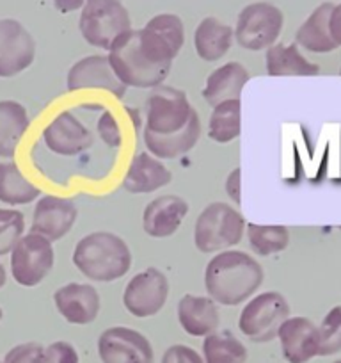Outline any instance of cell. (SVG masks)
I'll use <instances>...</instances> for the list:
<instances>
[{
    "label": "cell",
    "instance_id": "18",
    "mask_svg": "<svg viewBox=\"0 0 341 363\" xmlns=\"http://www.w3.org/2000/svg\"><path fill=\"white\" fill-rule=\"evenodd\" d=\"M189 216V203L178 194H162L149 201L142 211V230L151 239L175 235Z\"/></svg>",
    "mask_w": 341,
    "mask_h": 363
},
{
    "label": "cell",
    "instance_id": "19",
    "mask_svg": "<svg viewBox=\"0 0 341 363\" xmlns=\"http://www.w3.org/2000/svg\"><path fill=\"white\" fill-rule=\"evenodd\" d=\"M277 340L288 363H308L318 356V326L308 317H288L277 331Z\"/></svg>",
    "mask_w": 341,
    "mask_h": 363
},
{
    "label": "cell",
    "instance_id": "20",
    "mask_svg": "<svg viewBox=\"0 0 341 363\" xmlns=\"http://www.w3.org/2000/svg\"><path fill=\"white\" fill-rule=\"evenodd\" d=\"M180 328L190 337H207L219 330L221 313L217 303L208 296L185 294L176 306Z\"/></svg>",
    "mask_w": 341,
    "mask_h": 363
},
{
    "label": "cell",
    "instance_id": "43",
    "mask_svg": "<svg viewBox=\"0 0 341 363\" xmlns=\"http://www.w3.org/2000/svg\"><path fill=\"white\" fill-rule=\"evenodd\" d=\"M333 363H341V359H336V362H333Z\"/></svg>",
    "mask_w": 341,
    "mask_h": 363
},
{
    "label": "cell",
    "instance_id": "38",
    "mask_svg": "<svg viewBox=\"0 0 341 363\" xmlns=\"http://www.w3.org/2000/svg\"><path fill=\"white\" fill-rule=\"evenodd\" d=\"M224 189L229 200L235 205H240V201H242V198H240V194H242V171H240V167L229 171L224 180Z\"/></svg>",
    "mask_w": 341,
    "mask_h": 363
},
{
    "label": "cell",
    "instance_id": "15",
    "mask_svg": "<svg viewBox=\"0 0 341 363\" xmlns=\"http://www.w3.org/2000/svg\"><path fill=\"white\" fill-rule=\"evenodd\" d=\"M66 87L68 91H82V89H103L109 91L116 99H123L127 95L128 87L117 79L112 66L107 55L95 54L86 55L79 59L66 75Z\"/></svg>",
    "mask_w": 341,
    "mask_h": 363
},
{
    "label": "cell",
    "instance_id": "24",
    "mask_svg": "<svg viewBox=\"0 0 341 363\" xmlns=\"http://www.w3.org/2000/svg\"><path fill=\"white\" fill-rule=\"evenodd\" d=\"M235 43L233 27L215 16H207L194 30V50L197 57L207 62L221 61Z\"/></svg>",
    "mask_w": 341,
    "mask_h": 363
},
{
    "label": "cell",
    "instance_id": "3",
    "mask_svg": "<svg viewBox=\"0 0 341 363\" xmlns=\"http://www.w3.org/2000/svg\"><path fill=\"white\" fill-rule=\"evenodd\" d=\"M245 225L238 208L224 201H214L201 211L194 223V246L204 255L233 250L242 242Z\"/></svg>",
    "mask_w": 341,
    "mask_h": 363
},
{
    "label": "cell",
    "instance_id": "12",
    "mask_svg": "<svg viewBox=\"0 0 341 363\" xmlns=\"http://www.w3.org/2000/svg\"><path fill=\"white\" fill-rule=\"evenodd\" d=\"M102 363H153L151 342L144 333L127 326H112L102 331L96 342Z\"/></svg>",
    "mask_w": 341,
    "mask_h": 363
},
{
    "label": "cell",
    "instance_id": "33",
    "mask_svg": "<svg viewBox=\"0 0 341 363\" xmlns=\"http://www.w3.org/2000/svg\"><path fill=\"white\" fill-rule=\"evenodd\" d=\"M25 232V216L15 208H0V257L9 255Z\"/></svg>",
    "mask_w": 341,
    "mask_h": 363
},
{
    "label": "cell",
    "instance_id": "30",
    "mask_svg": "<svg viewBox=\"0 0 341 363\" xmlns=\"http://www.w3.org/2000/svg\"><path fill=\"white\" fill-rule=\"evenodd\" d=\"M201 356L204 363H245L249 352L235 333L222 330L204 337Z\"/></svg>",
    "mask_w": 341,
    "mask_h": 363
},
{
    "label": "cell",
    "instance_id": "35",
    "mask_svg": "<svg viewBox=\"0 0 341 363\" xmlns=\"http://www.w3.org/2000/svg\"><path fill=\"white\" fill-rule=\"evenodd\" d=\"M43 345L36 342H25L9 349L2 363H43Z\"/></svg>",
    "mask_w": 341,
    "mask_h": 363
},
{
    "label": "cell",
    "instance_id": "23",
    "mask_svg": "<svg viewBox=\"0 0 341 363\" xmlns=\"http://www.w3.org/2000/svg\"><path fill=\"white\" fill-rule=\"evenodd\" d=\"M201 138V120L197 111L190 118L189 123L180 132L169 135H155L149 132H142V141L146 150L160 160H175L187 155Z\"/></svg>",
    "mask_w": 341,
    "mask_h": 363
},
{
    "label": "cell",
    "instance_id": "26",
    "mask_svg": "<svg viewBox=\"0 0 341 363\" xmlns=\"http://www.w3.org/2000/svg\"><path fill=\"white\" fill-rule=\"evenodd\" d=\"M265 69L269 77H315L318 65L309 61L295 43H276L267 48Z\"/></svg>",
    "mask_w": 341,
    "mask_h": 363
},
{
    "label": "cell",
    "instance_id": "5",
    "mask_svg": "<svg viewBox=\"0 0 341 363\" xmlns=\"http://www.w3.org/2000/svg\"><path fill=\"white\" fill-rule=\"evenodd\" d=\"M79 29L86 43L109 50L114 41L132 29V18L121 0H86Z\"/></svg>",
    "mask_w": 341,
    "mask_h": 363
},
{
    "label": "cell",
    "instance_id": "11",
    "mask_svg": "<svg viewBox=\"0 0 341 363\" xmlns=\"http://www.w3.org/2000/svg\"><path fill=\"white\" fill-rule=\"evenodd\" d=\"M170 285L160 269L146 267L130 278L123 291V306L137 319L158 315L169 299Z\"/></svg>",
    "mask_w": 341,
    "mask_h": 363
},
{
    "label": "cell",
    "instance_id": "41",
    "mask_svg": "<svg viewBox=\"0 0 341 363\" xmlns=\"http://www.w3.org/2000/svg\"><path fill=\"white\" fill-rule=\"evenodd\" d=\"M6 284H8V271H6V267L0 262V289L4 287Z\"/></svg>",
    "mask_w": 341,
    "mask_h": 363
},
{
    "label": "cell",
    "instance_id": "36",
    "mask_svg": "<svg viewBox=\"0 0 341 363\" xmlns=\"http://www.w3.org/2000/svg\"><path fill=\"white\" fill-rule=\"evenodd\" d=\"M160 363H204V359L190 345L175 344L163 351Z\"/></svg>",
    "mask_w": 341,
    "mask_h": 363
},
{
    "label": "cell",
    "instance_id": "44",
    "mask_svg": "<svg viewBox=\"0 0 341 363\" xmlns=\"http://www.w3.org/2000/svg\"><path fill=\"white\" fill-rule=\"evenodd\" d=\"M0 363H2V362H0Z\"/></svg>",
    "mask_w": 341,
    "mask_h": 363
},
{
    "label": "cell",
    "instance_id": "10",
    "mask_svg": "<svg viewBox=\"0 0 341 363\" xmlns=\"http://www.w3.org/2000/svg\"><path fill=\"white\" fill-rule=\"evenodd\" d=\"M139 47L153 62L173 68V62L185 45V26L173 13L153 16L142 29L137 30Z\"/></svg>",
    "mask_w": 341,
    "mask_h": 363
},
{
    "label": "cell",
    "instance_id": "1",
    "mask_svg": "<svg viewBox=\"0 0 341 363\" xmlns=\"http://www.w3.org/2000/svg\"><path fill=\"white\" fill-rule=\"evenodd\" d=\"M265 280V272L253 255L240 250L215 253L204 269L208 298L222 306H238L253 298Z\"/></svg>",
    "mask_w": 341,
    "mask_h": 363
},
{
    "label": "cell",
    "instance_id": "42",
    "mask_svg": "<svg viewBox=\"0 0 341 363\" xmlns=\"http://www.w3.org/2000/svg\"><path fill=\"white\" fill-rule=\"evenodd\" d=\"M2 317H4V312H2V306H0V320H2Z\"/></svg>",
    "mask_w": 341,
    "mask_h": 363
},
{
    "label": "cell",
    "instance_id": "6",
    "mask_svg": "<svg viewBox=\"0 0 341 363\" xmlns=\"http://www.w3.org/2000/svg\"><path fill=\"white\" fill-rule=\"evenodd\" d=\"M290 317V305L277 291L256 292L247 299L238 315V328L243 337L256 344H267L277 338L281 324Z\"/></svg>",
    "mask_w": 341,
    "mask_h": 363
},
{
    "label": "cell",
    "instance_id": "31",
    "mask_svg": "<svg viewBox=\"0 0 341 363\" xmlns=\"http://www.w3.org/2000/svg\"><path fill=\"white\" fill-rule=\"evenodd\" d=\"M245 237L253 253L270 257L284 251L290 244V230L283 225H256L247 223Z\"/></svg>",
    "mask_w": 341,
    "mask_h": 363
},
{
    "label": "cell",
    "instance_id": "22",
    "mask_svg": "<svg viewBox=\"0 0 341 363\" xmlns=\"http://www.w3.org/2000/svg\"><path fill=\"white\" fill-rule=\"evenodd\" d=\"M249 80L250 75L242 62H224L207 77L201 96L210 107L228 102V100H240L243 87L247 86Z\"/></svg>",
    "mask_w": 341,
    "mask_h": 363
},
{
    "label": "cell",
    "instance_id": "27",
    "mask_svg": "<svg viewBox=\"0 0 341 363\" xmlns=\"http://www.w3.org/2000/svg\"><path fill=\"white\" fill-rule=\"evenodd\" d=\"M29 125V113L22 104L16 100H0V157H15Z\"/></svg>",
    "mask_w": 341,
    "mask_h": 363
},
{
    "label": "cell",
    "instance_id": "32",
    "mask_svg": "<svg viewBox=\"0 0 341 363\" xmlns=\"http://www.w3.org/2000/svg\"><path fill=\"white\" fill-rule=\"evenodd\" d=\"M318 356H334L341 352V305L333 306L318 324Z\"/></svg>",
    "mask_w": 341,
    "mask_h": 363
},
{
    "label": "cell",
    "instance_id": "14",
    "mask_svg": "<svg viewBox=\"0 0 341 363\" xmlns=\"http://www.w3.org/2000/svg\"><path fill=\"white\" fill-rule=\"evenodd\" d=\"M54 305L59 315L73 326H89L102 312V298L95 285L69 281L54 292Z\"/></svg>",
    "mask_w": 341,
    "mask_h": 363
},
{
    "label": "cell",
    "instance_id": "8",
    "mask_svg": "<svg viewBox=\"0 0 341 363\" xmlns=\"http://www.w3.org/2000/svg\"><path fill=\"white\" fill-rule=\"evenodd\" d=\"M284 27V15L270 2H253L236 16L233 29L238 47L249 52H262L277 43Z\"/></svg>",
    "mask_w": 341,
    "mask_h": 363
},
{
    "label": "cell",
    "instance_id": "29",
    "mask_svg": "<svg viewBox=\"0 0 341 363\" xmlns=\"http://www.w3.org/2000/svg\"><path fill=\"white\" fill-rule=\"evenodd\" d=\"M242 134V102L228 100L212 107L208 118V138L217 145H229Z\"/></svg>",
    "mask_w": 341,
    "mask_h": 363
},
{
    "label": "cell",
    "instance_id": "34",
    "mask_svg": "<svg viewBox=\"0 0 341 363\" xmlns=\"http://www.w3.org/2000/svg\"><path fill=\"white\" fill-rule=\"evenodd\" d=\"M43 363H80L79 351L71 342L55 340L45 347Z\"/></svg>",
    "mask_w": 341,
    "mask_h": 363
},
{
    "label": "cell",
    "instance_id": "37",
    "mask_svg": "<svg viewBox=\"0 0 341 363\" xmlns=\"http://www.w3.org/2000/svg\"><path fill=\"white\" fill-rule=\"evenodd\" d=\"M98 132L100 135H102L103 141H105V145L112 146V148H117V146H121V143H123V134H121L120 125H117L116 118H114L109 111H105V113L100 116Z\"/></svg>",
    "mask_w": 341,
    "mask_h": 363
},
{
    "label": "cell",
    "instance_id": "25",
    "mask_svg": "<svg viewBox=\"0 0 341 363\" xmlns=\"http://www.w3.org/2000/svg\"><path fill=\"white\" fill-rule=\"evenodd\" d=\"M333 8V2H323L306 18V22L295 33V45L299 48H304L311 54H330L340 48L330 34L329 22Z\"/></svg>",
    "mask_w": 341,
    "mask_h": 363
},
{
    "label": "cell",
    "instance_id": "40",
    "mask_svg": "<svg viewBox=\"0 0 341 363\" xmlns=\"http://www.w3.org/2000/svg\"><path fill=\"white\" fill-rule=\"evenodd\" d=\"M83 4H86V0H54V8L62 15L79 11L83 8Z\"/></svg>",
    "mask_w": 341,
    "mask_h": 363
},
{
    "label": "cell",
    "instance_id": "17",
    "mask_svg": "<svg viewBox=\"0 0 341 363\" xmlns=\"http://www.w3.org/2000/svg\"><path fill=\"white\" fill-rule=\"evenodd\" d=\"M43 143L55 155L76 157L91 148L93 134L71 111H64L47 125Z\"/></svg>",
    "mask_w": 341,
    "mask_h": 363
},
{
    "label": "cell",
    "instance_id": "21",
    "mask_svg": "<svg viewBox=\"0 0 341 363\" xmlns=\"http://www.w3.org/2000/svg\"><path fill=\"white\" fill-rule=\"evenodd\" d=\"M173 182V173L149 152H141L134 157L127 174H125L123 187L132 194H151L163 189Z\"/></svg>",
    "mask_w": 341,
    "mask_h": 363
},
{
    "label": "cell",
    "instance_id": "39",
    "mask_svg": "<svg viewBox=\"0 0 341 363\" xmlns=\"http://www.w3.org/2000/svg\"><path fill=\"white\" fill-rule=\"evenodd\" d=\"M330 34L333 40L336 41L337 47H341V2L334 4L333 11H330Z\"/></svg>",
    "mask_w": 341,
    "mask_h": 363
},
{
    "label": "cell",
    "instance_id": "16",
    "mask_svg": "<svg viewBox=\"0 0 341 363\" xmlns=\"http://www.w3.org/2000/svg\"><path fill=\"white\" fill-rule=\"evenodd\" d=\"M76 218H79V211L71 200L43 194L37 198L30 232L43 235L50 242H59L71 232Z\"/></svg>",
    "mask_w": 341,
    "mask_h": 363
},
{
    "label": "cell",
    "instance_id": "9",
    "mask_svg": "<svg viewBox=\"0 0 341 363\" xmlns=\"http://www.w3.org/2000/svg\"><path fill=\"white\" fill-rule=\"evenodd\" d=\"M9 255L11 274L20 287H37L50 274L55 264L54 242L34 232L20 237Z\"/></svg>",
    "mask_w": 341,
    "mask_h": 363
},
{
    "label": "cell",
    "instance_id": "2",
    "mask_svg": "<svg viewBox=\"0 0 341 363\" xmlns=\"http://www.w3.org/2000/svg\"><path fill=\"white\" fill-rule=\"evenodd\" d=\"M71 262L89 281L112 284L130 271L132 250L117 233L91 232L75 244Z\"/></svg>",
    "mask_w": 341,
    "mask_h": 363
},
{
    "label": "cell",
    "instance_id": "4",
    "mask_svg": "<svg viewBox=\"0 0 341 363\" xmlns=\"http://www.w3.org/2000/svg\"><path fill=\"white\" fill-rule=\"evenodd\" d=\"M107 52H109L107 57L114 73L127 87L153 89L156 86H162L173 69L169 66L156 65L151 59L146 57V54L139 47V34L135 29H130L123 36L117 38Z\"/></svg>",
    "mask_w": 341,
    "mask_h": 363
},
{
    "label": "cell",
    "instance_id": "7",
    "mask_svg": "<svg viewBox=\"0 0 341 363\" xmlns=\"http://www.w3.org/2000/svg\"><path fill=\"white\" fill-rule=\"evenodd\" d=\"M196 109L189 95L178 87L156 86L149 93L144 109V130L155 135H169L180 132Z\"/></svg>",
    "mask_w": 341,
    "mask_h": 363
},
{
    "label": "cell",
    "instance_id": "28",
    "mask_svg": "<svg viewBox=\"0 0 341 363\" xmlns=\"http://www.w3.org/2000/svg\"><path fill=\"white\" fill-rule=\"evenodd\" d=\"M41 196V191L27 180L15 162H0V201L9 207L29 205Z\"/></svg>",
    "mask_w": 341,
    "mask_h": 363
},
{
    "label": "cell",
    "instance_id": "13",
    "mask_svg": "<svg viewBox=\"0 0 341 363\" xmlns=\"http://www.w3.org/2000/svg\"><path fill=\"white\" fill-rule=\"evenodd\" d=\"M36 41L33 34L13 18L0 20V79H13L33 66Z\"/></svg>",
    "mask_w": 341,
    "mask_h": 363
}]
</instances>
